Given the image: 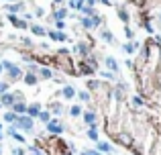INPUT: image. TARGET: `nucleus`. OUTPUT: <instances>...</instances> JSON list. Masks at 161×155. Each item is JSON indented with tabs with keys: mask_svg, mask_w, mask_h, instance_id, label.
I'll list each match as a JSON object with an SVG mask.
<instances>
[{
	"mask_svg": "<svg viewBox=\"0 0 161 155\" xmlns=\"http://www.w3.org/2000/svg\"><path fill=\"white\" fill-rule=\"evenodd\" d=\"M16 120H18V124H21L23 129H29V131L33 129V120H31L29 116H23V118H16Z\"/></svg>",
	"mask_w": 161,
	"mask_h": 155,
	"instance_id": "f257e3e1",
	"label": "nucleus"
},
{
	"mask_svg": "<svg viewBox=\"0 0 161 155\" xmlns=\"http://www.w3.org/2000/svg\"><path fill=\"white\" fill-rule=\"evenodd\" d=\"M8 70H10V78H12V80H16V78L21 76V70H18L16 65H10Z\"/></svg>",
	"mask_w": 161,
	"mask_h": 155,
	"instance_id": "f03ea898",
	"label": "nucleus"
},
{
	"mask_svg": "<svg viewBox=\"0 0 161 155\" xmlns=\"http://www.w3.org/2000/svg\"><path fill=\"white\" fill-rule=\"evenodd\" d=\"M106 65H108L112 72H116V70H118V65H116V61H114L112 57H108V59H106Z\"/></svg>",
	"mask_w": 161,
	"mask_h": 155,
	"instance_id": "7ed1b4c3",
	"label": "nucleus"
},
{
	"mask_svg": "<svg viewBox=\"0 0 161 155\" xmlns=\"http://www.w3.org/2000/svg\"><path fill=\"white\" fill-rule=\"evenodd\" d=\"M12 100H14V98H12L10 94H4V96H2V104H6V106H12Z\"/></svg>",
	"mask_w": 161,
	"mask_h": 155,
	"instance_id": "20e7f679",
	"label": "nucleus"
},
{
	"mask_svg": "<svg viewBox=\"0 0 161 155\" xmlns=\"http://www.w3.org/2000/svg\"><path fill=\"white\" fill-rule=\"evenodd\" d=\"M49 131H51V133H61L63 129H61L57 122H49Z\"/></svg>",
	"mask_w": 161,
	"mask_h": 155,
	"instance_id": "39448f33",
	"label": "nucleus"
},
{
	"mask_svg": "<svg viewBox=\"0 0 161 155\" xmlns=\"http://www.w3.org/2000/svg\"><path fill=\"white\" fill-rule=\"evenodd\" d=\"M16 118H18V116L14 114V112H6V114H4V120H6V122H14Z\"/></svg>",
	"mask_w": 161,
	"mask_h": 155,
	"instance_id": "423d86ee",
	"label": "nucleus"
},
{
	"mask_svg": "<svg viewBox=\"0 0 161 155\" xmlns=\"http://www.w3.org/2000/svg\"><path fill=\"white\" fill-rule=\"evenodd\" d=\"M74 94H76V92H74V88H70V86H67V88H63V96H65V98H72Z\"/></svg>",
	"mask_w": 161,
	"mask_h": 155,
	"instance_id": "0eeeda50",
	"label": "nucleus"
},
{
	"mask_svg": "<svg viewBox=\"0 0 161 155\" xmlns=\"http://www.w3.org/2000/svg\"><path fill=\"white\" fill-rule=\"evenodd\" d=\"M49 35L55 39V41H65V35L63 33H49Z\"/></svg>",
	"mask_w": 161,
	"mask_h": 155,
	"instance_id": "6e6552de",
	"label": "nucleus"
},
{
	"mask_svg": "<svg viewBox=\"0 0 161 155\" xmlns=\"http://www.w3.org/2000/svg\"><path fill=\"white\" fill-rule=\"evenodd\" d=\"M6 8H8V10H10V12H18V10H21V8H23V6H21V4H8V6H6Z\"/></svg>",
	"mask_w": 161,
	"mask_h": 155,
	"instance_id": "1a4fd4ad",
	"label": "nucleus"
},
{
	"mask_svg": "<svg viewBox=\"0 0 161 155\" xmlns=\"http://www.w3.org/2000/svg\"><path fill=\"white\" fill-rule=\"evenodd\" d=\"M25 82H27V84H35V82H37V78L33 76V74H27V76H25Z\"/></svg>",
	"mask_w": 161,
	"mask_h": 155,
	"instance_id": "9d476101",
	"label": "nucleus"
},
{
	"mask_svg": "<svg viewBox=\"0 0 161 155\" xmlns=\"http://www.w3.org/2000/svg\"><path fill=\"white\" fill-rule=\"evenodd\" d=\"M29 114H39V104H33V106H31V108H29Z\"/></svg>",
	"mask_w": 161,
	"mask_h": 155,
	"instance_id": "9b49d317",
	"label": "nucleus"
},
{
	"mask_svg": "<svg viewBox=\"0 0 161 155\" xmlns=\"http://www.w3.org/2000/svg\"><path fill=\"white\" fill-rule=\"evenodd\" d=\"M33 33H35V35H45V29H43V27H37V25H35V27H33Z\"/></svg>",
	"mask_w": 161,
	"mask_h": 155,
	"instance_id": "f8f14e48",
	"label": "nucleus"
},
{
	"mask_svg": "<svg viewBox=\"0 0 161 155\" xmlns=\"http://www.w3.org/2000/svg\"><path fill=\"white\" fill-rule=\"evenodd\" d=\"M82 2H84V0H72L70 6H72V8H82Z\"/></svg>",
	"mask_w": 161,
	"mask_h": 155,
	"instance_id": "ddd939ff",
	"label": "nucleus"
},
{
	"mask_svg": "<svg viewBox=\"0 0 161 155\" xmlns=\"http://www.w3.org/2000/svg\"><path fill=\"white\" fill-rule=\"evenodd\" d=\"M25 110H27L25 104H14V112H25Z\"/></svg>",
	"mask_w": 161,
	"mask_h": 155,
	"instance_id": "4468645a",
	"label": "nucleus"
},
{
	"mask_svg": "<svg viewBox=\"0 0 161 155\" xmlns=\"http://www.w3.org/2000/svg\"><path fill=\"white\" fill-rule=\"evenodd\" d=\"M88 137L96 141V139H98V133H96V129H90V133H88Z\"/></svg>",
	"mask_w": 161,
	"mask_h": 155,
	"instance_id": "2eb2a0df",
	"label": "nucleus"
},
{
	"mask_svg": "<svg viewBox=\"0 0 161 155\" xmlns=\"http://www.w3.org/2000/svg\"><path fill=\"white\" fill-rule=\"evenodd\" d=\"M39 118L43 122H49V112H39Z\"/></svg>",
	"mask_w": 161,
	"mask_h": 155,
	"instance_id": "dca6fc26",
	"label": "nucleus"
},
{
	"mask_svg": "<svg viewBox=\"0 0 161 155\" xmlns=\"http://www.w3.org/2000/svg\"><path fill=\"white\" fill-rule=\"evenodd\" d=\"M65 14H67V10H57V12H55V16H57L59 21H61V18H63Z\"/></svg>",
	"mask_w": 161,
	"mask_h": 155,
	"instance_id": "f3484780",
	"label": "nucleus"
},
{
	"mask_svg": "<svg viewBox=\"0 0 161 155\" xmlns=\"http://www.w3.org/2000/svg\"><path fill=\"white\" fill-rule=\"evenodd\" d=\"M124 51H126V53H133V51H135V45H133V43L124 45Z\"/></svg>",
	"mask_w": 161,
	"mask_h": 155,
	"instance_id": "a211bd4d",
	"label": "nucleus"
},
{
	"mask_svg": "<svg viewBox=\"0 0 161 155\" xmlns=\"http://www.w3.org/2000/svg\"><path fill=\"white\" fill-rule=\"evenodd\" d=\"M98 147H100V151H110V145L108 143H100Z\"/></svg>",
	"mask_w": 161,
	"mask_h": 155,
	"instance_id": "6ab92c4d",
	"label": "nucleus"
},
{
	"mask_svg": "<svg viewBox=\"0 0 161 155\" xmlns=\"http://www.w3.org/2000/svg\"><path fill=\"white\" fill-rule=\"evenodd\" d=\"M84 118H86V122H90V124L94 122V114H92V112H88V114L84 116Z\"/></svg>",
	"mask_w": 161,
	"mask_h": 155,
	"instance_id": "aec40b11",
	"label": "nucleus"
},
{
	"mask_svg": "<svg viewBox=\"0 0 161 155\" xmlns=\"http://www.w3.org/2000/svg\"><path fill=\"white\" fill-rule=\"evenodd\" d=\"M72 114H74V116L82 114V108H80V106H74V108H72Z\"/></svg>",
	"mask_w": 161,
	"mask_h": 155,
	"instance_id": "412c9836",
	"label": "nucleus"
},
{
	"mask_svg": "<svg viewBox=\"0 0 161 155\" xmlns=\"http://www.w3.org/2000/svg\"><path fill=\"white\" fill-rule=\"evenodd\" d=\"M118 14H121V18H122V21H128V14H126V12H124L122 8L118 10Z\"/></svg>",
	"mask_w": 161,
	"mask_h": 155,
	"instance_id": "4be33fe9",
	"label": "nucleus"
},
{
	"mask_svg": "<svg viewBox=\"0 0 161 155\" xmlns=\"http://www.w3.org/2000/svg\"><path fill=\"white\" fill-rule=\"evenodd\" d=\"M41 76L43 78H51V72H49V70H41Z\"/></svg>",
	"mask_w": 161,
	"mask_h": 155,
	"instance_id": "5701e85b",
	"label": "nucleus"
},
{
	"mask_svg": "<svg viewBox=\"0 0 161 155\" xmlns=\"http://www.w3.org/2000/svg\"><path fill=\"white\" fill-rule=\"evenodd\" d=\"M102 37L106 39V41H112V35H110V33H104V35H102Z\"/></svg>",
	"mask_w": 161,
	"mask_h": 155,
	"instance_id": "b1692460",
	"label": "nucleus"
},
{
	"mask_svg": "<svg viewBox=\"0 0 161 155\" xmlns=\"http://www.w3.org/2000/svg\"><path fill=\"white\" fill-rule=\"evenodd\" d=\"M0 92H2V94L6 92V84H0Z\"/></svg>",
	"mask_w": 161,
	"mask_h": 155,
	"instance_id": "393cba45",
	"label": "nucleus"
},
{
	"mask_svg": "<svg viewBox=\"0 0 161 155\" xmlns=\"http://www.w3.org/2000/svg\"><path fill=\"white\" fill-rule=\"evenodd\" d=\"M84 155H98V153H92V151H86Z\"/></svg>",
	"mask_w": 161,
	"mask_h": 155,
	"instance_id": "a878e982",
	"label": "nucleus"
},
{
	"mask_svg": "<svg viewBox=\"0 0 161 155\" xmlns=\"http://www.w3.org/2000/svg\"><path fill=\"white\" fill-rule=\"evenodd\" d=\"M102 2H104V4H110V0H102Z\"/></svg>",
	"mask_w": 161,
	"mask_h": 155,
	"instance_id": "bb28decb",
	"label": "nucleus"
},
{
	"mask_svg": "<svg viewBox=\"0 0 161 155\" xmlns=\"http://www.w3.org/2000/svg\"><path fill=\"white\" fill-rule=\"evenodd\" d=\"M55 2H61V0H55Z\"/></svg>",
	"mask_w": 161,
	"mask_h": 155,
	"instance_id": "cd10ccee",
	"label": "nucleus"
},
{
	"mask_svg": "<svg viewBox=\"0 0 161 155\" xmlns=\"http://www.w3.org/2000/svg\"><path fill=\"white\" fill-rule=\"evenodd\" d=\"M0 72H2V65H0Z\"/></svg>",
	"mask_w": 161,
	"mask_h": 155,
	"instance_id": "c85d7f7f",
	"label": "nucleus"
}]
</instances>
